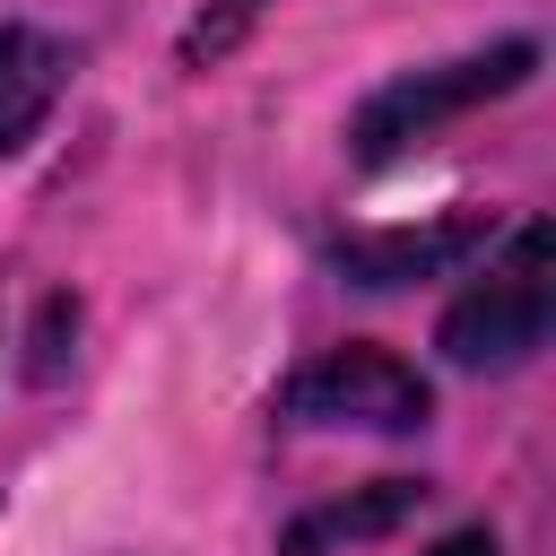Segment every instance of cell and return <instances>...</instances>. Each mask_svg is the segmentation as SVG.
I'll use <instances>...</instances> for the list:
<instances>
[{
	"instance_id": "cell-1",
	"label": "cell",
	"mask_w": 556,
	"mask_h": 556,
	"mask_svg": "<svg viewBox=\"0 0 556 556\" xmlns=\"http://www.w3.org/2000/svg\"><path fill=\"white\" fill-rule=\"evenodd\" d=\"M547 330H556V235H547V217H521L486 252V269L443 304L434 348L460 374H513L547 348Z\"/></svg>"
},
{
	"instance_id": "cell-4",
	"label": "cell",
	"mask_w": 556,
	"mask_h": 556,
	"mask_svg": "<svg viewBox=\"0 0 556 556\" xmlns=\"http://www.w3.org/2000/svg\"><path fill=\"white\" fill-rule=\"evenodd\" d=\"M486 243H495L486 208H443V217H417V226H348V235H330V269L348 287H365V295H391V287H426V278L469 269Z\"/></svg>"
},
{
	"instance_id": "cell-6",
	"label": "cell",
	"mask_w": 556,
	"mask_h": 556,
	"mask_svg": "<svg viewBox=\"0 0 556 556\" xmlns=\"http://www.w3.org/2000/svg\"><path fill=\"white\" fill-rule=\"evenodd\" d=\"M61 87H70V43L26 17H0V156L52 122Z\"/></svg>"
},
{
	"instance_id": "cell-2",
	"label": "cell",
	"mask_w": 556,
	"mask_h": 556,
	"mask_svg": "<svg viewBox=\"0 0 556 556\" xmlns=\"http://www.w3.org/2000/svg\"><path fill=\"white\" fill-rule=\"evenodd\" d=\"M530 70H539V43H530V35H504V43L460 52V61L400 70V78H382V87L348 113V156H356V165H391V156H408V148L443 139L452 122H469L478 104H495V96L530 87Z\"/></svg>"
},
{
	"instance_id": "cell-3",
	"label": "cell",
	"mask_w": 556,
	"mask_h": 556,
	"mask_svg": "<svg viewBox=\"0 0 556 556\" xmlns=\"http://www.w3.org/2000/svg\"><path fill=\"white\" fill-rule=\"evenodd\" d=\"M278 417L287 426H365V434H417L434 417V382L374 348V339H339L321 356H304L287 382H278Z\"/></svg>"
},
{
	"instance_id": "cell-5",
	"label": "cell",
	"mask_w": 556,
	"mask_h": 556,
	"mask_svg": "<svg viewBox=\"0 0 556 556\" xmlns=\"http://www.w3.org/2000/svg\"><path fill=\"white\" fill-rule=\"evenodd\" d=\"M426 504V478H374V486H348L313 513H295L278 530V556H339V547H365V539H391L408 513Z\"/></svg>"
},
{
	"instance_id": "cell-7",
	"label": "cell",
	"mask_w": 556,
	"mask_h": 556,
	"mask_svg": "<svg viewBox=\"0 0 556 556\" xmlns=\"http://www.w3.org/2000/svg\"><path fill=\"white\" fill-rule=\"evenodd\" d=\"M261 9L269 0H217L208 17H191V35H182V70H208V61H226L252 26H261Z\"/></svg>"
},
{
	"instance_id": "cell-8",
	"label": "cell",
	"mask_w": 556,
	"mask_h": 556,
	"mask_svg": "<svg viewBox=\"0 0 556 556\" xmlns=\"http://www.w3.org/2000/svg\"><path fill=\"white\" fill-rule=\"evenodd\" d=\"M426 556H504V539H495L486 521H469V530H452V539H434Z\"/></svg>"
}]
</instances>
